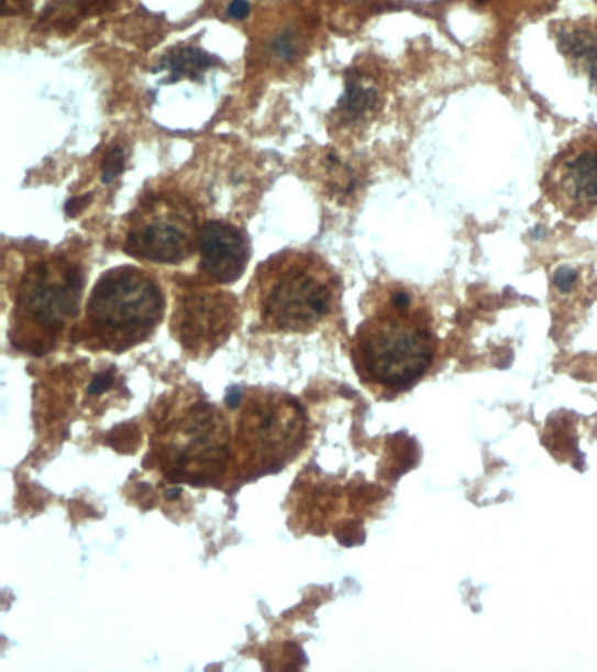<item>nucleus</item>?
<instances>
[{"instance_id":"nucleus-10","label":"nucleus","mask_w":597,"mask_h":672,"mask_svg":"<svg viewBox=\"0 0 597 672\" xmlns=\"http://www.w3.org/2000/svg\"><path fill=\"white\" fill-rule=\"evenodd\" d=\"M200 268L212 283L232 284L244 275L250 263V240L239 228L211 221L200 230Z\"/></svg>"},{"instance_id":"nucleus-9","label":"nucleus","mask_w":597,"mask_h":672,"mask_svg":"<svg viewBox=\"0 0 597 672\" xmlns=\"http://www.w3.org/2000/svg\"><path fill=\"white\" fill-rule=\"evenodd\" d=\"M239 324V301L224 291H195L179 296L173 333L194 356L211 354L230 339Z\"/></svg>"},{"instance_id":"nucleus-3","label":"nucleus","mask_w":597,"mask_h":672,"mask_svg":"<svg viewBox=\"0 0 597 672\" xmlns=\"http://www.w3.org/2000/svg\"><path fill=\"white\" fill-rule=\"evenodd\" d=\"M164 316L165 295L158 280L137 266H118L93 287L81 340L97 351H129L153 337Z\"/></svg>"},{"instance_id":"nucleus-12","label":"nucleus","mask_w":597,"mask_h":672,"mask_svg":"<svg viewBox=\"0 0 597 672\" xmlns=\"http://www.w3.org/2000/svg\"><path fill=\"white\" fill-rule=\"evenodd\" d=\"M207 65H209V58H207L206 53L198 52L195 47H186L177 55L170 56V60H168V69L179 74V76L202 70Z\"/></svg>"},{"instance_id":"nucleus-1","label":"nucleus","mask_w":597,"mask_h":672,"mask_svg":"<svg viewBox=\"0 0 597 672\" xmlns=\"http://www.w3.org/2000/svg\"><path fill=\"white\" fill-rule=\"evenodd\" d=\"M436 349L430 310L403 287H386L357 328L351 354L366 387L396 396L430 373Z\"/></svg>"},{"instance_id":"nucleus-7","label":"nucleus","mask_w":597,"mask_h":672,"mask_svg":"<svg viewBox=\"0 0 597 672\" xmlns=\"http://www.w3.org/2000/svg\"><path fill=\"white\" fill-rule=\"evenodd\" d=\"M198 216L189 201L176 195H153L132 212L125 251L156 265H179L194 256L200 240Z\"/></svg>"},{"instance_id":"nucleus-14","label":"nucleus","mask_w":597,"mask_h":672,"mask_svg":"<svg viewBox=\"0 0 597 672\" xmlns=\"http://www.w3.org/2000/svg\"><path fill=\"white\" fill-rule=\"evenodd\" d=\"M251 14V5L247 0H232L229 5V16L233 20H245Z\"/></svg>"},{"instance_id":"nucleus-4","label":"nucleus","mask_w":597,"mask_h":672,"mask_svg":"<svg viewBox=\"0 0 597 672\" xmlns=\"http://www.w3.org/2000/svg\"><path fill=\"white\" fill-rule=\"evenodd\" d=\"M85 272L65 254H52L23 272L14 293L11 340L18 349L44 354L78 317Z\"/></svg>"},{"instance_id":"nucleus-13","label":"nucleus","mask_w":597,"mask_h":672,"mask_svg":"<svg viewBox=\"0 0 597 672\" xmlns=\"http://www.w3.org/2000/svg\"><path fill=\"white\" fill-rule=\"evenodd\" d=\"M123 170H125V151L121 150V147H112L108 156H106V159H103V183L109 185V183L117 179Z\"/></svg>"},{"instance_id":"nucleus-2","label":"nucleus","mask_w":597,"mask_h":672,"mask_svg":"<svg viewBox=\"0 0 597 672\" xmlns=\"http://www.w3.org/2000/svg\"><path fill=\"white\" fill-rule=\"evenodd\" d=\"M253 291L265 330L310 333L335 312L340 280L322 257L288 251L259 266Z\"/></svg>"},{"instance_id":"nucleus-11","label":"nucleus","mask_w":597,"mask_h":672,"mask_svg":"<svg viewBox=\"0 0 597 672\" xmlns=\"http://www.w3.org/2000/svg\"><path fill=\"white\" fill-rule=\"evenodd\" d=\"M559 46L564 55L582 64V69L597 73V32L570 29L559 34Z\"/></svg>"},{"instance_id":"nucleus-5","label":"nucleus","mask_w":597,"mask_h":672,"mask_svg":"<svg viewBox=\"0 0 597 672\" xmlns=\"http://www.w3.org/2000/svg\"><path fill=\"white\" fill-rule=\"evenodd\" d=\"M159 470L174 482L207 485L232 463L229 422L214 405L186 401L168 411L153 434Z\"/></svg>"},{"instance_id":"nucleus-8","label":"nucleus","mask_w":597,"mask_h":672,"mask_svg":"<svg viewBox=\"0 0 597 672\" xmlns=\"http://www.w3.org/2000/svg\"><path fill=\"white\" fill-rule=\"evenodd\" d=\"M542 191L564 218L597 216V130H585L559 151L546 165Z\"/></svg>"},{"instance_id":"nucleus-6","label":"nucleus","mask_w":597,"mask_h":672,"mask_svg":"<svg viewBox=\"0 0 597 672\" xmlns=\"http://www.w3.org/2000/svg\"><path fill=\"white\" fill-rule=\"evenodd\" d=\"M309 438V425L297 399L256 390L236 419L232 464L247 478L270 475L297 459Z\"/></svg>"}]
</instances>
